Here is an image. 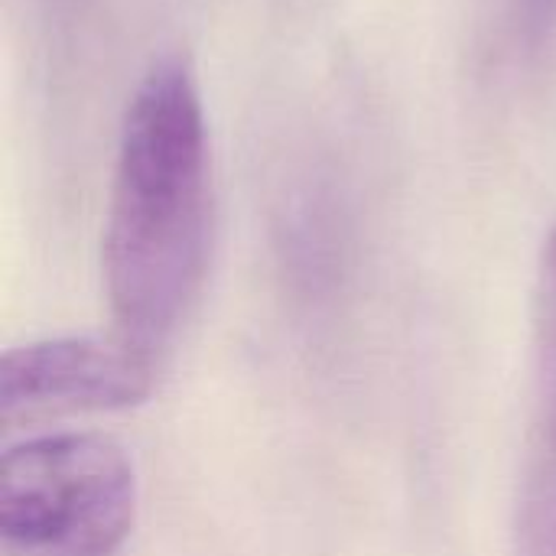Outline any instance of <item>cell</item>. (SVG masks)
<instances>
[{"label":"cell","mask_w":556,"mask_h":556,"mask_svg":"<svg viewBox=\"0 0 556 556\" xmlns=\"http://www.w3.org/2000/svg\"><path fill=\"white\" fill-rule=\"evenodd\" d=\"M130 456L101 433H42L0 459L7 556H117L137 525Z\"/></svg>","instance_id":"cell-2"},{"label":"cell","mask_w":556,"mask_h":556,"mask_svg":"<svg viewBox=\"0 0 556 556\" xmlns=\"http://www.w3.org/2000/svg\"><path fill=\"white\" fill-rule=\"evenodd\" d=\"M153 365L121 339H42L0 358V420L33 424L68 414H111L153 394Z\"/></svg>","instance_id":"cell-3"},{"label":"cell","mask_w":556,"mask_h":556,"mask_svg":"<svg viewBox=\"0 0 556 556\" xmlns=\"http://www.w3.org/2000/svg\"><path fill=\"white\" fill-rule=\"evenodd\" d=\"M212 140L186 52L150 62L117 137L101 270L114 339L156 362L186 323L208 267Z\"/></svg>","instance_id":"cell-1"},{"label":"cell","mask_w":556,"mask_h":556,"mask_svg":"<svg viewBox=\"0 0 556 556\" xmlns=\"http://www.w3.org/2000/svg\"><path fill=\"white\" fill-rule=\"evenodd\" d=\"M511 538L515 556H556V218L534 277L531 391Z\"/></svg>","instance_id":"cell-4"},{"label":"cell","mask_w":556,"mask_h":556,"mask_svg":"<svg viewBox=\"0 0 556 556\" xmlns=\"http://www.w3.org/2000/svg\"><path fill=\"white\" fill-rule=\"evenodd\" d=\"M495 33L505 55L528 72L556 62V0H495Z\"/></svg>","instance_id":"cell-6"},{"label":"cell","mask_w":556,"mask_h":556,"mask_svg":"<svg viewBox=\"0 0 556 556\" xmlns=\"http://www.w3.org/2000/svg\"><path fill=\"white\" fill-rule=\"evenodd\" d=\"M277 248L290 280L323 296L336 290L352 241L349 202L326 160H300L277 195Z\"/></svg>","instance_id":"cell-5"}]
</instances>
